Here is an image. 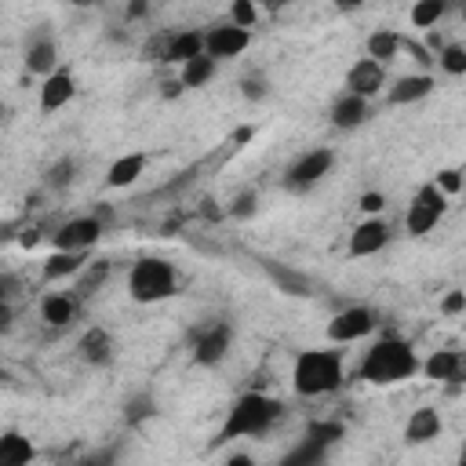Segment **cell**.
I'll list each match as a JSON object with an SVG mask.
<instances>
[{"mask_svg": "<svg viewBox=\"0 0 466 466\" xmlns=\"http://www.w3.org/2000/svg\"><path fill=\"white\" fill-rule=\"evenodd\" d=\"M416 371H423V361L416 357V346L405 343L401 335L387 332V335H379V343H371L364 350L357 376L371 387H394V383L412 379Z\"/></svg>", "mask_w": 466, "mask_h": 466, "instance_id": "6da1fadb", "label": "cell"}, {"mask_svg": "<svg viewBox=\"0 0 466 466\" xmlns=\"http://www.w3.org/2000/svg\"><path fill=\"white\" fill-rule=\"evenodd\" d=\"M346 383L339 350H303L292 368V387L299 397H328Z\"/></svg>", "mask_w": 466, "mask_h": 466, "instance_id": "7a4b0ae2", "label": "cell"}, {"mask_svg": "<svg viewBox=\"0 0 466 466\" xmlns=\"http://www.w3.org/2000/svg\"><path fill=\"white\" fill-rule=\"evenodd\" d=\"M285 416V405L262 394V390H248L233 401V408L226 412V423L219 430V441H233V437H259L266 430H273Z\"/></svg>", "mask_w": 466, "mask_h": 466, "instance_id": "3957f363", "label": "cell"}, {"mask_svg": "<svg viewBox=\"0 0 466 466\" xmlns=\"http://www.w3.org/2000/svg\"><path fill=\"white\" fill-rule=\"evenodd\" d=\"M178 292V273L168 259L146 255L128 270V296L135 303H164Z\"/></svg>", "mask_w": 466, "mask_h": 466, "instance_id": "277c9868", "label": "cell"}, {"mask_svg": "<svg viewBox=\"0 0 466 466\" xmlns=\"http://www.w3.org/2000/svg\"><path fill=\"white\" fill-rule=\"evenodd\" d=\"M448 212V194H441V186L437 182H426L416 190L408 212H405V230L408 237H426Z\"/></svg>", "mask_w": 466, "mask_h": 466, "instance_id": "5b68a950", "label": "cell"}, {"mask_svg": "<svg viewBox=\"0 0 466 466\" xmlns=\"http://www.w3.org/2000/svg\"><path fill=\"white\" fill-rule=\"evenodd\" d=\"M332 164H335V153H332L328 146H317V150L303 153V157L285 171V190H292V194L314 190V186L332 171Z\"/></svg>", "mask_w": 466, "mask_h": 466, "instance_id": "8992f818", "label": "cell"}, {"mask_svg": "<svg viewBox=\"0 0 466 466\" xmlns=\"http://www.w3.org/2000/svg\"><path fill=\"white\" fill-rule=\"evenodd\" d=\"M230 343H233V324L230 321H208L194 332V361L201 368H215V364L226 361Z\"/></svg>", "mask_w": 466, "mask_h": 466, "instance_id": "52a82bcc", "label": "cell"}, {"mask_svg": "<svg viewBox=\"0 0 466 466\" xmlns=\"http://www.w3.org/2000/svg\"><path fill=\"white\" fill-rule=\"evenodd\" d=\"M106 233V223L91 212V215H80V219H69L59 226V233H51V244L62 248V251H91Z\"/></svg>", "mask_w": 466, "mask_h": 466, "instance_id": "ba28073f", "label": "cell"}, {"mask_svg": "<svg viewBox=\"0 0 466 466\" xmlns=\"http://www.w3.org/2000/svg\"><path fill=\"white\" fill-rule=\"evenodd\" d=\"M376 328H379V317L368 306H346L328 321V339L332 343H357V339H368Z\"/></svg>", "mask_w": 466, "mask_h": 466, "instance_id": "9c48e42d", "label": "cell"}, {"mask_svg": "<svg viewBox=\"0 0 466 466\" xmlns=\"http://www.w3.org/2000/svg\"><path fill=\"white\" fill-rule=\"evenodd\" d=\"M423 376L434 383H444L452 390L466 387V350H434L423 361Z\"/></svg>", "mask_w": 466, "mask_h": 466, "instance_id": "30bf717a", "label": "cell"}, {"mask_svg": "<svg viewBox=\"0 0 466 466\" xmlns=\"http://www.w3.org/2000/svg\"><path fill=\"white\" fill-rule=\"evenodd\" d=\"M248 44H251V30H244V26H237V23H219V26L205 30V51H208L212 59H219V62L244 55Z\"/></svg>", "mask_w": 466, "mask_h": 466, "instance_id": "8fae6325", "label": "cell"}, {"mask_svg": "<svg viewBox=\"0 0 466 466\" xmlns=\"http://www.w3.org/2000/svg\"><path fill=\"white\" fill-rule=\"evenodd\" d=\"M387 87V66L379 59H357L350 69H346V91L353 96H364V99H376L379 91Z\"/></svg>", "mask_w": 466, "mask_h": 466, "instance_id": "7c38bea8", "label": "cell"}, {"mask_svg": "<svg viewBox=\"0 0 466 466\" xmlns=\"http://www.w3.org/2000/svg\"><path fill=\"white\" fill-rule=\"evenodd\" d=\"M390 244V226L383 215H368L353 233H350V255L353 259H371Z\"/></svg>", "mask_w": 466, "mask_h": 466, "instance_id": "4fadbf2b", "label": "cell"}, {"mask_svg": "<svg viewBox=\"0 0 466 466\" xmlns=\"http://www.w3.org/2000/svg\"><path fill=\"white\" fill-rule=\"evenodd\" d=\"M77 357L87 364V368H110L114 357H117V343L106 328H87L77 343Z\"/></svg>", "mask_w": 466, "mask_h": 466, "instance_id": "5bb4252c", "label": "cell"}, {"mask_svg": "<svg viewBox=\"0 0 466 466\" xmlns=\"http://www.w3.org/2000/svg\"><path fill=\"white\" fill-rule=\"evenodd\" d=\"M332 128H339V132H357L361 124H368V117H371V99H364V96H353V91H343V96L332 103Z\"/></svg>", "mask_w": 466, "mask_h": 466, "instance_id": "9a60e30c", "label": "cell"}, {"mask_svg": "<svg viewBox=\"0 0 466 466\" xmlns=\"http://www.w3.org/2000/svg\"><path fill=\"white\" fill-rule=\"evenodd\" d=\"M77 96V80L69 69H55L51 77H44L41 84V114H59L62 106H69V99Z\"/></svg>", "mask_w": 466, "mask_h": 466, "instance_id": "2e32d148", "label": "cell"}, {"mask_svg": "<svg viewBox=\"0 0 466 466\" xmlns=\"http://www.w3.org/2000/svg\"><path fill=\"white\" fill-rule=\"evenodd\" d=\"M434 87H437V80H434L430 73H412V77H401V80H394V84L387 87V99H390L394 106H412V103L430 99Z\"/></svg>", "mask_w": 466, "mask_h": 466, "instance_id": "e0dca14e", "label": "cell"}, {"mask_svg": "<svg viewBox=\"0 0 466 466\" xmlns=\"http://www.w3.org/2000/svg\"><path fill=\"white\" fill-rule=\"evenodd\" d=\"M26 69L37 73V77H51L59 69V44H55L51 33H37L26 44Z\"/></svg>", "mask_w": 466, "mask_h": 466, "instance_id": "ac0fdd59", "label": "cell"}, {"mask_svg": "<svg viewBox=\"0 0 466 466\" xmlns=\"http://www.w3.org/2000/svg\"><path fill=\"white\" fill-rule=\"evenodd\" d=\"M259 266L270 273V281L281 288L285 296H299V299H306L314 288H310V281L299 273V270H292V266H285V262H277V259H259Z\"/></svg>", "mask_w": 466, "mask_h": 466, "instance_id": "d6986e66", "label": "cell"}, {"mask_svg": "<svg viewBox=\"0 0 466 466\" xmlns=\"http://www.w3.org/2000/svg\"><path fill=\"white\" fill-rule=\"evenodd\" d=\"M197 55H205V30H178L164 44V62H171V66H182Z\"/></svg>", "mask_w": 466, "mask_h": 466, "instance_id": "ffe728a7", "label": "cell"}, {"mask_svg": "<svg viewBox=\"0 0 466 466\" xmlns=\"http://www.w3.org/2000/svg\"><path fill=\"white\" fill-rule=\"evenodd\" d=\"M444 423H441V412L437 408H416L405 423V441L408 444H430L434 437H441Z\"/></svg>", "mask_w": 466, "mask_h": 466, "instance_id": "44dd1931", "label": "cell"}, {"mask_svg": "<svg viewBox=\"0 0 466 466\" xmlns=\"http://www.w3.org/2000/svg\"><path fill=\"white\" fill-rule=\"evenodd\" d=\"M77 317V296H66V292H48L41 299V321L48 328H69Z\"/></svg>", "mask_w": 466, "mask_h": 466, "instance_id": "7402d4cb", "label": "cell"}, {"mask_svg": "<svg viewBox=\"0 0 466 466\" xmlns=\"http://www.w3.org/2000/svg\"><path fill=\"white\" fill-rule=\"evenodd\" d=\"M87 266V251H62L55 248L44 259V281H62V277H77Z\"/></svg>", "mask_w": 466, "mask_h": 466, "instance_id": "603a6c76", "label": "cell"}, {"mask_svg": "<svg viewBox=\"0 0 466 466\" xmlns=\"http://www.w3.org/2000/svg\"><path fill=\"white\" fill-rule=\"evenodd\" d=\"M146 171V153H124L110 164L106 171V186H114V190H124V186L139 182V175Z\"/></svg>", "mask_w": 466, "mask_h": 466, "instance_id": "cb8c5ba5", "label": "cell"}, {"mask_svg": "<svg viewBox=\"0 0 466 466\" xmlns=\"http://www.w3.org/2000/svg\"><path fill=\"white\" fill-rule=\"evenodd\" d=\"M110 281V259H96V262H87L80 273H77V288L73 296L77 299H91V296H99V288Z\"/></svg>", "mask_w": 466, "mask_h": 466, "instance_id": "d4e9b609", "label": "cell"}, {"mask_svg": "<svg viewBox=\"0 0 466 466\" xmlns=\"http://www.w3.org/2000/svg\"><path fill=\"white\" fill-rule=\"evenodd\" d=\"M37 459V448L30 444V437L8 430L5 437H0V462L5 466H30Z\"/></svg>", "mask_w": 466, "mask_h": 466, "instance_id": "484cf974", "label": "cell"}, {"mask_svg": "<svg viewBox=\"0 0 466 466\" xmlns=\"http://www.w3.org/2000/svg\"><path fill=\"white\" fill-rule=\"evenodd\" d=\"M215 69H219V59H212V55L205 51V55H197V59H190V62H182V66H178V77H182L186 87H205V84L215 80Z\"/></svg>", "mask_w": 466, "mask_h": 466, "instance_id": "4316f807", "label": "cell"}, {"mask_svg": "<svg viewBox=\"0 0 466 466\" xmlns=\"http://www.w3.org/2000/svg\"><path fill=\"white\" fill-rule=\"evenodd\" d=\"M364 51H368V59H379V62L387 66V62H394L397 51H401V33H394V30H376V33L364 41Z\"/></svg>", "mask_w": 466, "mask_h": 466, "instance_id": "83f0119b", "label": "cell"}, {"mask_svg": "<svg viewBox=\"0 0 466 466\" xmlns=\"http://www.w3.org/2000/svg\"><path fill=\"white\" fill-rule=\"evenodd\" d=\"M77 182V160L73 157H59V160H51L48 168H44V186L48 190H69V186Z\"/></svg>", "mask_w": 466, "mask_h": 466, "instance_id": "f1b7e54d", "label": "cell"}, {"mask_svg": "<svg viewBox=\"0 0 466 466\" xmlns=\"http://www.w3.org/2000/svg\"><path fill=\"white\" fill-rule=\"evenodd\" d=\"M444 12H448V0H416L408 19H412L416 30H434Z\"/></svg>", "mask_w": 466, "mask_h": 466, "instance_id": "f546056e", "label": "cell"}, {"mask_svg": "<svg viewBox=\"0 0 466 466\" xmlns=\"http://www.w3.org/2000/svg\"><path fill=\"white\" fill-rule=\"evenodd\" d=\"M153 416H157V405H153L150 394H135V397L124 405V423H128V426H142V423L153 419Z\"/></svg>", "mask_w": 466, "mask_h": 466, "instance_id": "4dcf8cb0", "label": "cell"}, {"mask_svg": "<svg viewBox=\"0 0 466 466\" xmlns=\"http://www.w3.org/2000/svg\"><path fill=\"white\" fill-rule=\"evenodd\" d=\"M237 87H241V96H244L248 103H262V99L270 96V80H266V73H259V69L244 73Z\"/></svg>", "mask_w": 466, "mask_h": 466, "instance_id": "1f68e13d", "label": "cell"}, {"mask_svg": "<svg viewBox=\"0 0 466 466\" xmlns=\"http://www.w3.org/2000/svg\"><path fill=\"white\" fill-rule=\"evenodd\" d=\"M255 212H259V194H255V190H241V194L230 201V208H226V215H230L233 223H248Z\"/></svg>", "mask_w": 466, "mask_h": 466, "instance_id": "d6a6232c", "label": "cell"}, {"mask_svg": "<svg viewBox=\"0 0 466 466\" xmlns=\"http://www.w3.org/2000/svg\"><path fill=\"white\" fill-rule=\"evenodd\" d=\"M437 66H441L448 77H462V73H466V48H462V44H444L441 55H437Z\"/></svg>", "mask_w": 466, "mask_h": 466, "instance_id": "836d02e7", "label": "cell"}, {"mask_svg": "<svg viewBox=\"0 0 466 466\" xmlns=\"http://www.w3.org/2000/svg\"><path fill=\"white\" fill-rule=\"evenodd\" d=\"M343 437V423H310L306 426V441H314L317 448H328V444H335Z\"/></svg>", "mask_w": 466, "mask_h": 466, "instance_id": "e575fe53", "label": "cell"}, {"mask_svg": "<svg viewBox=\"0 0 466 466\" xmlns=\"http://www.w3.org/2000/svg\"><path fill=\"white\" fill-rule=\"evenodd\" d=\"M230 23L251 30L259 23V5H255V0H233V5H230Z\"/></svg>", "mask_w": 466, "mask_h": 466, "instance_id": "d590c367", "label": "cell"}, {"mask_svg": "<svg viewBox=\"0 0 466 466\" xmlns=\"http://www.w3.org/2000/svg\"><path fill=\"white\" fill-rule=\"evenodd\" d=\"M434 182L441 186V194L455 197V194H462V168H441Z\"/></svg>", "mask_w": 466, "mask_h": 466, "instance_id": "8d00e7d4", "label": "cell"}, {"mask_svg": "<svg viewBox=\"0 0 466 466\" xmlns=\"http://www.w3.org/2000/svg\"><path fill=\"white\" fill-rule=\"evenodd\" d=\"M401 51H408L419 66H434L437 59H434V51L426 48V44H419V41H412V37H401Z\"/></svg>", "mask_w": 466, "mask_h": 466, "instance_id": "74e56055", "label": "cell"}, {"mask_svg": "<svg viewBox=\"0 0 466 466\" xmlns=\"http://www.w3.org/2000/svg\"><path fill=\"white\" fill-rule=\"evenodd\" d=\"M441 314H444V317H459V314H466V292H459V288L444 292V299H441Z\"/></svg>", "mask_w": 466, "mask_h": 466, "instance_id": "f35d334b", "label": "cell"}, {"mask_svg": "<svg viewBox=\"0 0 466 466\" xmlns=\"http://www.w3.org/2000/svg\"><path fill=\"white\" fill-rule=\"evenodd\" d=\"M361 212H364V215H383V212H387V197H383L379 190L361 194Z\"/></svg>", "mask_w": 466, "mask_h": 466, "instance_id": "ab89813d", "label": "cell"}, {"mask_svg": "<svg viewBox=\"0 0 466 466\" xmlns=\"http://www.w3.org/2000/svg\"><path fill=\"white\" fill-rule=\"evenodd\" d=\"M15 296H19V277L15 273H0V299H12L15 303Z\"/></svg>", "mask_w": 466, "mask_h": 466, "instance_id": "60d3db41", "label": "cell"}, {"mask_svg": "<svg viewBox=\"0 0 466 466\" xmlns=\"http://www.w3.org/2000/svg\"><path fill=\"white\" fill-rule=\"evenodd\" d=\"M12 324H15V303L12 299H0V332H12Z\"/></svg>", "mask_w": 466, "mask_h": 466, "instance_id": "b9f144b4", "label": "cell"}, {"mask_svg": "<svg viewBox=\"0 0 466 466\" xmlns=\"http://www.w3.org/2000/svg\"><path fill=\"white\" fill-rule=\"evenodd\" d=\"M128 23H139V19H146L150 15V0H128Z\"/></svg>", "mask_w": 466, "mask_h": 466, "instance_id": "7bdbcfd3", "label": "cell"}, {"mask_svg": "<svg viewBox=\"0 0 466 466\" xmlns=\"http://www.w3.org/2000/svg\"><path fill=\"white\" fill-rule=\"evenodd\" d=\"M182 91H186L182 77H175V80H160V96H164V99H178Z\"/></svg>", "mask_w": 466, "mask_h": 466, "instance_id": "ee69618b", "label": "cell"}, {"mask_svg": "<svg viewBox=\"0 0 466 466\" xmlns=\"http://www.w3.org/2000/svg\"><path fill=\"white\" fill-rule=\"evenodd\" d=\"M37 241H41V230H37V226H30V230H23V237H19V244H23V248H33Z\"/></svg>", "mask_w": 466, "mask_h": 466, "instance_id": "f6af8a7d", "label": "cell"}, {"mask_svg": "<svg viewBox=\"0 0 466 466\" xmlns=\"http://www.w3.org/2000/svg\"><path fill=\"white\" fill-rule=\"evenodd\" d=\"M426 48H430V51H434V59H437V55H441V48H444L441 33H434V30H430V33H426Z\"/></svg>", "mask_w": 466, "mask_h": 466, "instance_id": "bcb514c9", "label": "cell"}, {"mask_svg": "<svg viewBox=\"0 0 466 466\" xmlns=\"http://www.w3.org/2000/svg\"><path fill=\"white\" fill-rule=\"evenodd\" d=\"M332 5L339 12H357V8H364V0H332Z\"/></svg>", "mask_w": 466, "mask_h": 466, "instance_id": "7dc6e473", "label": "cell"}, {"mask_svg": "<svg viewBox=\"0 0 466 466\" xmlns=\"http://www.w3.org/2000/svg\"><path fill=\"white\" fill-rule=\"evenodd\" d=\"M201 215H208V219H223V212L215 208V201H205V208H201Z\"/></svg>", "mask_w": 466, "mask_h": 466, "instance_id": "c3c4849f", "label": "cell"}, {"mask_svg": "<svg viewBox=\"0 0 466 466\" xmlns=\"http://www.w3.org/2000/svg\"><path fill=\"white\" fill-rule=\"evenodd\" d=\"M255 5H262L266 12H281V8H285V0H255Z\"/></svg>", "mask_w": 466, "mask_h": 466, "instance_id": "681fc988", "label": "cell"}, {"mask_svg": "<svg viewBox=\"0 0 466 466\" xmlns=\"http://www.w3.org/2000/svg\"><path fill=\"white\" fill-rule=\"evenodd\" d=\"M96 215H99V219H103L106 226H110V223H117V219H114V212H110L106 205H99V208H96Z\"/></svg>", "mask_w": 466, "mask_h": 466, "instance_id": "f907efd6", "label": "cell"}, {"mask_svg": "<svg viewBox=\"0 0 466 466\" xmlns=\"http://www.w3.org/2000/svg\"><path fill=\"white\" fill-rule=\"evenodd\" d=\"M230 462H233V466H248V462H251V455H230Z\"/></svg>", "mask_w": 466, "mask_h": 466, "instance_id": "816d5d0a", "label": "cell"}, {"mask_svg": "<svg viewBox=\"0 0 466 466\" xmlns=\"http://www.w3.org/2000/svg\"><path fill=\"white\" fill-rule=\"evenodd\" d=\"M459 462H462V466H466V444H462V452H459Z\"/></svg>", "mask_w": 466, "mask_h": 466, "instance_id": "f5cc1de1", "label": "cell"}, {"mask_svg": "<svg viewBox=\"0 0 466 466\" xmlns=\"http://www.w3.org/2000/svg\"><path fill=\"white\" fill-rule=\"evenodd\" d=\"M462 194H466V168H462Z\"/></svg>", "mask_w": 466, "mask_h": 466, "instance_id": "db71d44e", "label": "cell"}, {"mask_svg": "<svg viewBox=\"0 0 466 466\" xmlns=\"http://www.w3.org/2000/svg\"><path fill=\"white\" fill-rule=\"evenodd\" d=\"M462 23H466V0H462Z\"/></svg>", "mask_w": 466, "mask_h": 466, "instance_id": "11a10c76", "label": "cell"}]
</instances>
